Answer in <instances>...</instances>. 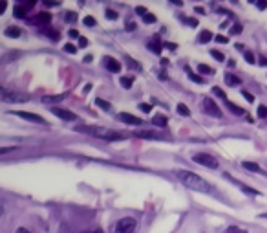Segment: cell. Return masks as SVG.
<instances>
[{"label": "cell", "instance_id": "obj_1", "mask_svg": "<svg viewBox=\"0 0 267 233\" xmlns=\"http://www.w3.org/2000/svg\"><path fill=\"white\" fill-rule=\"evenodd\" d=\"M176 177L182 180L183 186H187V188L192 189V191H200V193H211L212 191L211 184L191 171H183V169H180V171H176Z\"/></svg>", "mask_w": 267, "mask_h": 233}, {"label": "cell", "instance_id": "obj_2", "mask_svg": "<svg viewBox=\"0 0 267 233\" xmlns=\"http://www.w3.org/2000/svg\"><path fill=\"white\" fill-rule=\"evenodd\" d=\"M79 131L92 134V136L96 138H103V140H123L125 138V134H119V132H114L105 127H79Z\"/></svg>", "mask_w": 267, "mask_h": 233}, {"label": "cell", "instance_id": "obj_3", "mask_svg": "<svg viewBox=\"0 0 267 233\" xmlns=\"http://www.w3.org/2000/svg\"><path fill=\"white\" fill-rule=\"evenodd\" d=\"M136 218H132V217H125L121 218L119 222L116 224V229H114V233H134L136 231Z\"/></svg>", "mask_w": 267, "mask_h": 233}, {"label": "cell", "instance_id": "obj_4", "mask_svg": "<svg viewBox=\"0 0 267 233\" xmlns=\"http://www.w3.org/2000/svg\"><path fill=\"white\" fill-rule=\"evenodd\" d=\"M196 163H200V165H203V167H209V169H218V160L214 156H211V154H205V152H198V154H194V158H192Z\"/></svg>", "mask_w": 267, "mask_h": 233}, {"label": "cell", "instance_id": "obj_5", "mask_svg": "<svg viewBox=\"0 0 267 233\" xmlns=\"http://www.w3.org/2000/svg\"><path fill=\"white\" fill-rule=\"evenodd\" d=\"M0 94H2V101L4 103H24V101H28V96H26V94H21V92H10L8 88H2Z\"/></svg>", "mask_w": 267, "mask_h": 233}, {"label": "cell", "instance_id": "obj_6", "mask_svg": "<svg viewBox=\"0 0 267 233\" xmlns=\"http://www.w3.org/2000/svg\"><path fill=\"white\" fill-rule=\"evenodd\" d=\"M202 108L205 114H209V116L212 118H222V110H220V106L214 103V99H211V97H205L202 101Z\"/></svg>", "mask_w": 267, "mask_h": 233}, {"label": "cell", "instance_id": "obj_7", "mask_svg": "<svg viewBox=\"0 0 267 233\" xmlns=\"http://www.w3.org/2000/svg\"><path fill=\"white\" fill-rule=\"evenodd\" d=\"M50 21H51L50 13H48V11H41V13H37V15L30 17V19H28V24L39 26V28H46V26L50 24Z\"/></svg>", "mask_w": 267, "mask_h": 233}, {"label": "cell", "instance_id": "obj_8", "mask_svg": "<svg viewBox=\"0 0 267 233\" xmlns=\"http://www.w3.org/2000/svg\"><path fill=\"white\" fill-rule=\"evenodd\" d=\"M33 6H35V2H30V0H24V2H17L15 4V17L17 19H26L28 17V13H30L31 10H33Z\"/></svg>", "mask_w": 267, "mask_h": 233}, {"label": "cell", "instance_id": "obj_9", "mask_svg": "<svg viewBox=\"0 0 267 233\" xmlns=\"http://www.w3.org/2000/svg\"><path fill=\"white\" fill-rule=\"evenodd\" d=\"M103 66H105L108 72H112V74H117V72H121V63L117 61V59H114V57H110V55L103 57Z\"/></svg>", "mask_w": 267, "mask_h": 233}, {"label": "cell", "instance_id": "obj_10", "mask_svg": "<svg viewBox=\"0 0 267 233\" xmlns=\"http://www.w3.org/2000/svg\"><path fill=\"white\" fill-rule=\"evenodd\" d=\"M51 112H53L57 118L64 120V122H75V120H77L75 114H73V112H70V110H66V108H59V106H55V108H51Z\"/></svg>", "mask_w": 267, "mask_h": 233}, {"label": "cell", "instance_id": "obj_11", "mask_svg": "<svg viewBox=\"0 0 267 233\" xmlns=\"http://www.w3.org/2000/svg\"><path fill=\"white\" fill-rule=\"evenodd\" d=\"M11 114H17V116L22 118V120H28V122H33V123H46L41 116H37V114H33V112L17 110V112H11Z\"/></svg>", "mask_w": 267, "mask_h": 233}, {"label": "cell", "instance_id": "obj_12", "mask_svg": "<svg viewBox=\"0 0 267 233\" xmlns=\"http://www.w3.org/2000/svg\"><path fill=\"white\" fill-rule=\"evenodd\" d=\"M117 118H119L123 123H128V125H143L141 118L132 116V114H128V112H121V114H117Z\"/></svg>", "mask_w": 267, "mask_h": 233}, {"label": "cell", "instance_id": "obj_13", "mask_svg": "<svg viewBox=\"0 0 267 233\" xmlns=\"http://www.w3.org/2000/svg\"><path fill=\"white\" fill-rule=\"evenodd\" d=\"M146 48H148V50H150V51H154L156 55H161L163 42L159 41V39H156V37H154V39H150V41L146 42Z\"/></svg>", "mask_w": 267, "mask_h": 233}, {"label": "cell", "instance_id": "obj_14", "mask_svg": "<svg viewBox=\"0 0 267 233\" xmlns=\"http://www.w3.org/2000/svg\"><path fill=\"white\" fill-rule=\"evenodd\" d=\"M136 13L139 17H143V21L148 22V24H154V22H156V17L152 15V13H148L146 8H141V6H139V8H136Z\"/></svg>", "mask_w": 267, "mask_h": 233}, {"label": "cell", "instance_id": "obj_15", "mask_svg": "<svg viewBox=\"0 0 267 233\" xmlns=\"http://www.w3.org/2000/svg\"><path fill=\"white\" fill-rule=\"evenodd\" d=\"M39 31H41L42 35L50 37L51 41H59V37H61V33H59V31H57V30H53L51 26H46V28H41V30H39Z\"/></svg>", "mask_w": 267, "mask_h": 233}, {"label": "cell", "instance_id": "obj_16", "mask_svg": "<svg viewBox=\"0 0 267 233\" xmlns=\"http://www.w3.org/2000/svg\"><path fill=\"white\" fill-rule=\"evenodd\" d=\"M134 136L136 138H150V140H159L161 134H156V132L152 131H136L134 132Z\"/></svg>", "mask_w": 267, "mask_h": 233}, {"label": "cell", "instance_id": "obj_17", "mask_svg": "<svg viewBox=\"0 0 267 233\" xmlns=\"http://www.w3.org/2000/svg\"><path fill=\"white\" fill-rule=\"evenodd\" d=\"M68 97V94H59V96H46L42 97V103H46V105H51V103H61L62 99H66Z\"/></svg>", "mask_w": 267, "mask_h": 233}, {"label": "cell", "instance_id": "obj_18", "mask_svg": "<svg viewBox=\"0 0 267 233\" xmlns=\"http://www.w3.org/2000/svg\"><path fill=\"white\" fill-rule=\"evenodd\" d=\"M242 165H243V167L247 169V171L258 172V174H263V172H265V171H263L262 167H260V165H258V163H254V162H243Z\"/></svg>", "mask_w": 267, "mask_h": 233}, {"label": "cell", "instance_id": "obj_19", "mask_svg": "<svg viewBox=\"0 0 267 233\" xmlns=\"http://www.w3.org/2000/svg\"><path fill=\"white\" fill-rule=\"evenodd\" d=\"M225 83L229 86H238V85H242V79L238 76H234V74H225Z\"/></svg>", "mask_w": 267, "mask_h": 233}, {"label": "cell", "instance_id": "obj_20", "mask_svg": "<svg viewBox=\"0 0 267 233\" xmlns=\"http://www.w3.org/2000/svg\"><path fill=\"white\" fill-rule=\"evenodd\" d=\"M225 178H227V180H231L232 184H236V186H240V188H242V191H243V193H249V195H256V191H254V189H251V188H247V186H243L242 182H238L236 178L229 177V174H225Z\"/></svg>", "mask_w": 267, "mask_h": 233}, {"label": "cell", "instance_id": "obj_21", "mask_svg": "<svg viewBox=\"0 0 267 233\" xmlns=\"http://www.w3.org/2000/svg\"><path fill=\"white\" fill-rule=\"evenodd\" d=\"M4 35L11 37V39H17V37H21V30H19L17 26H10V28H6Z\"/></svg>", "mask_w": 267, "mask_h": 233}, {"label": "cell", "instance_id": "obj_22", "mask_svg": "<svg viewBox=\"0 0 267 233\" xmlns=\"http://www.w3.org/2000/svg\"><path fill=\"white\" fill-rule=\"evenodd\" d=\"M225 105L229 106V110H231L232 114H236V116H243V114H245V110H243L242 106H238V105H232L231 101H225Z\"/></svg>", "mask_w": 267, "mask_h": 233}, {"label": "cell", "instance_id": "obj_23", "mask_svg": "<svg viewBox=\"0 0 267 233\" xmlns=\"http://www.w3.org/2000/svg\"><path fill=\"white\" fill-rule=\"evenodd\" d=\"M125 65L128 66V68H134V70H137V72H141V65H139V63L137 61H134V59H130V57L128 55H125Z\"/></svg>", "mask_w": 267, "mask_h": 233}, {"label": "cell", "instance_id": "obj_24", "mask_svg": "<svg viewBox=\"0 0 267 233\" xmlns=\"http://www.w3.org/2000/svg\"><path fill=\"white\" fill-rule=\"evenodd\" d=\"M152 123H154V125H156V127H166V118L165 116H159V114H157V116H154L152 118Z\"/></svg>", "mask_w": 267, "mask_h": 233}, {"label": "cell", "instance_id": "obj_25", "mask_svg": "<svg viewBox=\"0 0 267 233\" xmlns=\"http://www.w3.org/2000/svg\"><path fill=\"white\" fill-rule=\"evenodd\" d=\"M187 76H189V79H191V81L198 83V85H202V83H203V77H200L198 74H194L191 68H187Z\"/></svg>", "mask_w": 267, "mask_h": 233}, {"label": "cell", "instance_id": "obj_26", "mask_svg": "<svg viewBox=\"0 0 267 233\" xmlns=\"http://www.w3.org/2000/svg\"><path fill=\"white\" fill-rule=\"evenodd\" d=\"M212 39V33L209 30H205V31H202V33H200V37H198V41L202 42V44H205V42H209Z\"/></svg>", "mask_w": 267, "mask_h": 233}, {"label": "cell", "instance_id": "obj_27", "mask_svg": "<svg viewBox=\"0 0 267 233\" xmlns=\"http://www.w3.org/2000/svg\"><path fill=\"white\" fill-rule=\"evenodd\" d=\"M121 85H123V88H132V85H134V77L123 76L121 77Z\"/></svg>", "mask_w": 267, "mask_h": 233}, {"label": "cell", "instance_id": "obj_28", "mask_svg": "<svg viewBox=\"0 0 267 233\" xmlns=\"http://www.w3.org/2000/svg\"><path fill=\"white\" fill-rule=\"evenodd\" d=\"M198 72H200V74H207V76H214V70H212L211 66H207V65L198 66Z\"/></svg>", "mask_w": 267, "mask_h": 233}, {"label": "cell", "instance_id": "obj_29", "mask_svg": "<svg viewBox=\"0 0 267 233\" xmlns=\"http://www.w3.org/2000/svg\"><path fill=\"white\" fill-rule=\"evenodd\" d=\"M64 21L70 22V24H73V22L77 21V13H75V11H66V13H64Z\"/></svg>", "mask_w": 267, "mask_h": 233}, {"label": "cell", "instance_id": "obj_30", "mask_svg": "<svg viewBox=\"0 0 267 233\" xmlns=\"http://www.w3.org/2000/svg\"><path fill=\"white\" fill-rule=\"evenodd\" d=\"M177 112H180V114H182V116H191V110H189V106L187 105H183V103H180V105H177Z\"/></svg>", "mask_w": 267, "mask_h": 233}, {"label": "cell", "instance_id": "obj_31", "mask_svg": "<svg viewBox=\"0 0 267 233\" xmlns=\"http://www.w3.org/2000/svg\"><path fill=\"white\" fill-rule=\"evenodd\" d=\"M211 55L216 59V61H220V63H223L225 61V55H223L222 51H218V50H211Z\"/></svg>", "mask_w": 267, "mask_h": 233}, {"label": "cell", "instance_id": "obj_32", "mask_svg": "<svg viewBox=\"0 0 267 233\" xmlns=\"http://www.w3.org/2000/svg\"><path fill=\"white\" fill-rule=\"evenodd\" d=\"M117 11H114V10H106V19L108 21H117Z\"/></svg>", "mask_w": 267, "mask_h": 233}, {"label": "cell", "instance_id": "obj_33", "mask_svg": "<svg viewBox=\"0 0 267 233\" xmlns=\"http://www.w3.org/2000/svg\"><path fill=\"white\" fill-rule=\"evenodd\" d=\"M212 92H214L216 96H220V97H222L223 101H229V99H227V96H225V92H223L222 88H218V86H214V88H212Z\"/></svg>", "mask_w": 267, "mask_h": 233}, {"label": "cell", "instance_id": "obj_34", "mask_svg": "<svg viewBox=\"0 0 267 233\" xmlns=\"http://www.w3.org/2000/svg\"><path fill=\"white\" fill-rule=\"evenodd\" d=\"M258 118H260V120L267 118V106H263V105L258 106Z\"/></svg>", "mask_w": 267, "mask_h": 233}, {"label": "cell", "instance_id": "obj_35", "mask_svg": "<svg viewBox=\"0 0 267 233\" xmlns=\"http://www.w3.org/2000/svg\"><path fill=\"white\" fill-rule=\"evenodd\" d=\"M82 22H84L86 26H90V28H94V26L97 24V21L94 19V17H84V21H82Z\"/></svg>", "mask_w": 267, "mask_h": 233}, {"label": "cell", "instance_id": "obj_36", "mask_svg": "<svg viewBox=\"0 0 267 233\" xmlns=\"http://www.w3.org/2000/svg\"><path fill=\"white\" fill-rule=\"evenodd\" d=\"M225 233H247V231L242 228H238V226H231V228H227Z\"/></svg>", "mask_w": 267, "mask_h": 233}, {"label": "cell", "instance_id": "obj_37", "mask_svg": "<svg viewBox=\"0 0 267 233\" xmlns=\"http://www.w3.org/2000/svg\"><path fill=\"white\" fill-rule=\"evenodd\" d=\"M96 105H97V106H101V108H105V110H110V103L103 101V99H97Z\"/></svg>", "mask_w": 267, "mask_h": 233}, {"label": "cell", "instance_id": "obj_38", "mask_svg": "<svg viewBox=\"0 0 267 233\" xmlns=\"http://www.w3.org/2000/svg\"><path fill=\"white\" fill-rule=\"evenodd\" d=\"M243 59H245L247 63H251V65H252V63H256V59H254V55H252L251 51H245V55H243Z\"/></svg>", "mask_w": 267, "mask_h": 233}, {"label": "cell", "instance_id": "obj_39", "mask_svg": "<svg viewBox=\"0 0 267 233\" xmlns=\"http://www.w3.org/2000/svg\"><path fill=\"white\" fill-rule=\"evenodd\" d=\"M137 28V24L134 21H126V31H134Z\"/></svg>", "mask_w": 267, "mask_h": 233}, {"label": "cell", "instance_id": "obj_40", "mask_svg": "<svg viewBox=\"0 0 267 233\" xmlns=\"http://www.w3.org/2000/svg\"><path fill=\"white\" fill-rule=\"evenodd\" d=\"M231 33H232V35H238V33H242V26H240V24H234V26L231 28Z\"/></svg>", "mask_w": 267, "mask_h": 233}, {"label": "cell", "instance_id": "obj_41", "mask_svg": "<svg viewBox=\"0 0 267 233\" xmlns=\"http://www.w3.org/2000/svg\"><path fill=\"white\" fill-rule=\"evenodd\" d=\"M64 51H68V53H75V51H77V46H73V44H64Z\"/></svg>", "mask_w": 267, "mask_h": 233}, {"label": "cell", "instance_id": "obj_42", "mask_svg": "<svg viewBox=\"0 0 267 233\" xmlns=\"http://www.w3.org/2000/svg\"><path fill=\"white\" fill-rule=\"evenodd\" d=\"M242 96L245 97V99H247V101H249V103L254 101V96H252V94H249V92H247V90H243V92H242Z\"/></svg>", "mask_w": 267, "mask_h": 233}, {"label": "cell", "instance_id": "obj_43", "mask_svg": "<svg viewBox=\"0 0 267 233\" xmlns=\"http://www.w3.org/2000/svg\"><path fill=\"white\" fill-rule=\"evenodd\" d=\"M139 110H141V112H150V110H152V106H150V105H146V103H141V105H139Z\"/></svg>", "mask_w": 267, "mask_h": 233}, {"label": "cell", "instance_id": "obj_44", "mask_svg": "<svg viewBox=\"0 0 267 233\" xmlns=\"http://www.w3.org/2000/svg\"><path fill=\"white\" fill-rule=\"evenodd\" d=\"M252 4L256 6L258 10H265V8H267V2H265V0H263V2H252Z\"/></svg>", "mask_w": 267, "mask_h": 233}, {"label": "cell", "instance_id": "obj_45", "mask_svg": "<svg viewBox=\"0 0 267 233\" xmlns=\"http://www.w3.org/2000/svg\"><path fill=\"white\" fill-rule=\"evenodd\" d=\"M183 21H185V22H187V24L191 26V28H194V26H196V24H198V21H196V19H183Z\"/></svg>", "mask_w": 267, "mask_h": 233}, {"label": "cell", "instance_id": "obj_46", "mask_svg": "<svg viewBox=\"0 0 267 233\" xmlns=\"http://www.w3.org/2000/svg\"><path fill=\"white\" fill-rule=\"evenodd\" d=\"M216 42H220V44H227V42H229V41H227V37L218 35V37H216Z\"/></svg>", "mask_w": 267, "mask_h": 233}, {"label": "cell", "instance_id": "obj_47", "mask_svg": "<svg viewBox=\"0 0 267 233\" xmlns=\"http://www.w3.org/2000/svg\"><path fill=\"white\" fill-rule=\"evenodd\" d=\"M68 35H70L71 39H75V37H79V31H77V30H70V31H68ZM79 39H81V37H79Z\"/></svg>", "mask_w": 267, "mask_h": 233}, {"label": "cell", "instance_id": "obj_48", "mask_svg": "<svg viewBox=\"0 0 267 233\" xmlns=\"http://www.w3.org/2000/svg\"><path fill=\"white\" fill-rule=\"evenodd\" d=\"M86 44H88V39H84V37H81V39H79V46H81V48H84Z\"/></svg>", "mask_w": 267, "mask_h": 233}, {"label": "cell", "instance_id": "obj_49", "mask_svg": "<svg viewBox=\"0 0 267 233\" xmlns=\"http://www.w3.org/2000/svg\"><path fill=\"white\" fill-rule=\"evenodd\" d=\"M44 6H48V8H55V6H59V2H44Z\"/></svg>", "mask_w": 267, "mask_h": 233}, {"label": "cell", "instance_id": "obj_50", "mask_svg": "<svg viewBox=\"0 0 267 233\" xmlns=\"http://www.w3.org/2000/svg\"><path fill=\"white\" fill-rule=\"evenodd\" d=\"M6 6H8V2H2V4H0V15H2V13H4Z\"/></svg>", "mask_w": 267, "mask_h": 233}, {"label": "cell", "instance_id": "obj_51", "mask_svg": "<svg viewBox=\"0 0 267 233\" xmlns=\"http://www.w3.org/2000/svg\"><path fill=\"white\" fill-rule=\"evenodd\" d=\"M165 48H168V50H176V44H170V42H166Z\"/></svg>", "mask_w": 267, "mask_h": 233}, {"label": "cell", "instance_id": "obj_52", "mask_svg": "<svg viewBox=\"0 0 267 233\" xmlns=\"http://www.w3.org/2000/svg\"><path fill=\"white\" fill-rule=\"evenodd\" d=\"M17 233H31V231H28L26 228H19V229H17Z\"/></svg>", "mask_w": 267, "mask_h": 233}, {"label": "cell", "instance_id": "obj_53", "mask_svg": "<svg viewBox=\"0 0 267 233\" xmlns=\"http://www.w3.org/2000/svg\"><path fill=\"white\" fill-rule=\"evenodd\" d=\"M196 11L200 13V15H203V13H205V10H203V8H196Z\"/></svg>", "mask_w": 267, "mask_h": 233}, {"label": "cell", "instance_id": "obj_54", "mask_svg": "<svg viewBox=\"0 0 267 233\" xmlns=\"http://www.w3.org/2000/svg\"><path fill=\"white\" fill-rule=\"evenodd\" d=\"M159 79H166V74H165V72H159Z\"/></svg>", "mask_w": 267, "mask_h": 233}, {"label": "cell", "instance_id": "obj_55", "mask_svg": "<svg viewBox=\"0 0 267 233\" xmlns=\"http://www.w3.org/2000/svg\"><path fill=\"white\" fill-rule=\"evenodd\" d=\"M260 65H267V59H265V57H262V59H260Z\"/></svg>", "mask_w": 267, "mask_h": 233}, {"label": "cell", "instance_id": "obj_56", "mask_svg": "<svg viewBox=\"0 0 267 233\" xmlns=\"http://www.w3.org/2000/svg\"><path fill=\"white\" fill-rule=\"evenodd\" d=\"M92 233H105V231H103V229H94Z\"/></svg>", "mask_w": 267, "mask_h": 233}, {"label": "cell", "instance_id": "obj_57", "mask_svg": "<svg viewBox=\"0 0 267 233\" xmlns=\"http://www.w3.org/2000/svg\"><path fill=\"white\" fill-rule=\"evenodd\" d=\"M81 233H92V231H81Z\"/></svg>", "mask_w": 267, "mask_h": 233}]
</instances>
